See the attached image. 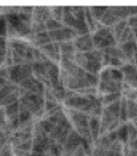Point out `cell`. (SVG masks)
<instances>
[{
	"mask_svg": "<svg viewBox=\"0 0 137 156\" xmlns=\"http://www.w3.org/2000/svg\"><path fill=\"white\" fill-rule=\"evenodd\" d=\"M133 65H135V66H137V50H136V53L133 55Z\"/></svg>",
	"mask_w": 137,
	"mask_h": 156,
	"instance_id": "obj_12",
	"label": "cell"
},
{
	"mask_svg": "<svg viewBox=\"0 0 137 156\" xmlns=\"http://www.w3.org/2000/svg\"><path fill=\"white\" fill-rule=\"evenodd\" d=\"M31 73H33L31 65L29 62H24V64L14 65V66L9 70V76H10L11 81L20 84L22 80L28 79L29 76H31Z\"/></svg>",
	"mask_w": 137,
	"mask_h": 156,
	"instance_id": "obj_1",
	"label": "cell"
},
{
	"mask_svg": "<svg viewBox=\"0 0 137 156\" xmlns=\"http://www.w3.org/2000/svg\"><path fill=\"white\" fill-rule=\"evenodd\" d=\"M127 116L128 120H133L137 118V102L136 101H127Z\"/></svg>",
	"mask_w": 137,
	"mask_h": 156,
	"instance_id": "obj_10",
	"label": "cell"
},
{
	"mask_svg": "<svg viewBox=\"0 0 137 156\" xmlns=\"http://www.w3.org/2000/svg\"><path fill=\"white\" fill-rule=\"evenodd\" d=\"M62 23L61 21H57V20H55V19H53V18H50V19H47L46 21H45V28L49 30V31H54V30H60V29H62Z\"/></svg>",
	"mask_w": 137,
	"mask_h": 156,
	"instance_id": "obj_8",
	"label": "cell"
},
{
	"mask_svg": "<svg viewBox=\"0 0 137 156\" xmlns=\"http://www.w3.org/2000/svg\"><path fill=\"white\" fill-rule=\"evenodd\" d=\"M100 124L101 121H100L98 116H90L89 118V130L92 141H96L100 137Z\"/></svg>",
	"mask_w": 137,
	"mask_h": 156,
	"instance_id": "obj_3",
	"label": "cell"
},
{
	"mask_svg": "<svg viewBox=\"0 0 137 156\" xmlns=\"http://www.w3.org/2000/svg\"><path fill=\"white\" fill-rule=\"evenodd\" d=\"M130 41H135V36H133V33H132V29L130 27H127L126 29L123 30V33L121 34L120 39L117 44L121 45V44H126V43H130Z\"/></svg>",
	"mask_w": 137,
	"mask_h": 156,
	"instance_id": "obj_7",
	"label": "cell"
},
{
	"mask_svg": "<svg viewBox=\"0 0 137 156\" xmlns=\"http://www.w3.org/2000/svg\"><path fill=\"white\" fill-rule=\"evenodd\" d=\"M131 124H132V125H133V126L137 129V118H135V119L132 120V122H131Z\"/></svg>",
	"mask_w": 137,
	"mask_h": 156,
	"instance_id": "obj_13",
	"label": "cell"
},
{
	"mask_svg": "<svg viewBox=\"0 0 137 156\" xmlns=\"http://www.w3.org/2000/svg\"><path fill=\"white\" fill-rule=\"evenodd\" d=\"M117 140L121 141L122 144H127L128 142V126L127 124H122L117 127Z\"/></svg>",
	"mask_w": 137,
	"mask_h": 156,
	"instance_id": "obj_6",
	"label": "cell"
},
{
	"mask_svg": "<svg viewBox=\"0 0 137 156\" xmlns=\"http://www.w3.org/2000/svg\"><path fill=\"white\" fill-rule=\"evenodd\" d=\"M118 21H120V19H118V18H116L114 14H112V11H111V9H110V8H107L106 12L102 15V18L100 19V24H101L102 27H106V28H111V27H114V25H115L116 23H118Z\"/></svg>",
	"mask_w": 137,
	"mask_h": 156,
	"instance_id": "obj_4",
	"label": "cell"
},
{
	"mask_svg": "<svg viewBox=\"0 0 137 156\" xmlns=\"http://www.w3.org/2000/svg\"><path fill=\"white\" fill-rule=\"evenodd\" d=\"M89 9H90V12H91L92 18L96 21H100V19L102 18V15L107 10V8H102V6H92V8H89Z\"/></svg>",
	"mask_w": 137,
	"mask_h": 156,
	"instance_id": "obj_9",
	"label": "cell"
},
{
	"mask_svg": "<svg viewBox=\"0 0 137 156\" xmlns=\"http://www.w3.org/2000/svg\"><path fill=\"white\" fill-rule=\"evenodd\" d=\"M8 31V24L4 18H0V36H5Z\"/></svg>",
	"mask_w": 137,
	"mask_h": 156,
	"instance_id": "obj_11",
	"label": "cell"
},
{
	"mask_svg": "<svg viewBox=\"0 0 137 156\" xmlns=\"http://www.w3.org/2000/svg\"><path fill=\"white\" fill-rule=\"evenodd\" d=\"M74 45L76 51H80V53H87V51L94 50V43H92V36L91 34H86L82 36H77L74 40Z\"/></svg>",
	"mask_w": 137,
	"mask_h": 156,
	"instance_id": "obj_2",
	"label": "cell"
},
{
	"mask_svg": "<svg viewBox=\"0 0 137 156\" xmlns=\"http://www.w3.org/2000/svg\"><path fill=\"white\" fill-rule=\"evenodd\" d=\"M128 27L127 25V20H120L118 23H116L114 27H111L110 28V30H111V34L114 35V37H115V40L116 41H118V39H120V36H121V34L123 33V30L126 29Z\"/></svg>",
	"mask_w": 137,
	"mask_h": 156,
	"instance_id": "obj_5",
	"label": "cell"
}]
</instances>
